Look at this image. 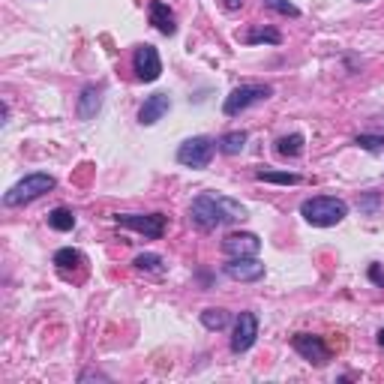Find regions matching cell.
<instances>
[{"label":"cell","instance_id":"cell-6","mask_svg":"<svg viewBox=\"0 0 384 384\" xmlns=\"http://www.w3.org/2000/svg\"><path fill=\"white\" fill-rule=\"evenodd\" d=\"M117 225L124 228H133V231L144 234L150 240H159L166 234V216L162 214H117Z\"/></svg>","mask_w":384,"mask_h":384},{"label":"cell","instance_id":"cell-3","mask_svg":"<svg viewBox=\"0 0 384 384\" xmlns=\"http://www.w3.org/2000/svg\"><path fill=\"white\" fill-rule=\"evenodd\" d=\"M52 190H54V177L45 174V171H34V174L21 177V181L3 195V204L6 207H21V204L43 199V195L52 192Z\"/></svg>","mask_w":384,"mask_h":384},{"label":"cell","instance_id":"cell-27","mask_svg":"<svg viewBox=\"0 0 384 384\" xmlns=\"http://www.w3.org/2000/svg\"><path fill=\"white\" fill-rule=\"evenodd\" d=\"M379 346H381V348H384V328H381V330H379Z\"/></svg>","mask_w":384,"mask_h":384},{"label":"cell","instance_id":"cell-5","mask_svg":"<svg viewBox=\"0 0 384 384\" xmlns=\"http://www.w3.org/2000/svg\"><path fill=\"white\" fill-rule=\"evenodd\" d=\"M214 150L216 144L207 135H192L177 147V162L186 168H207L210 159H214Z\"/></svg>","mask_w":384,"mask_h":384},{"label":"cell","instance_id":"cell-22","mask_svg":"<svg viewBox=\"0 0 384 384\" xmlns=\"http://www.w3.org/2000/svg\"><path fill=\"white\" fill-rule=\"evenodd\" d=\"M54 264L60 267V271H69V267H78V264H84V256H81L78 249H57L54 252Z\"/></svg>","mask_w":384,"mask_h":384},{"label":"cell","instance_id":"cell-1","mask_svg":"<svg viewBox=\"0 0 384 384\" xmlns=\"http://www.w3.org/2000/svg\"><path fill=\"white\" fill-rule=\"evenodd\" d=\"M190 216H192V223L199 228L210 231V228H219L225 223H240V219H247V207H243L240 201L228 199V195L204 192V195H199V199L192 201Z\"/></svg>","mask_w":384,"mask_h":384},{"label":"cell","instance_id":"cell-18","mask_svg":"<svg viewBox=\"0 0 384 384\" xmlns=\"http://www.w3.org/2000/svg\"><path fill=\"white\" fill-rule=\"evenodd\" d=\"M243 43H247V45H256V43L280 45V43H282V34H280L276 27H252L249 34H243Z\"/></svg>","mask_w":384,"mask_h":384},{"label":"cell","instance_id":"cell-24","mask_svg":"<svg viewBox=\"0 0 384 384\" xmlns=\"http://www.w3.org/2000/svg\"><path fill=\"white\" fill-rule=\"evenodd\" d=\"M264 6H271L273 12H280V15H289V19H297L300 10L291 3V0H264Z\"/></svg>","mask_w":384,"mask_h":384},{"label":"cell","instance_id":"cell-9","mask_svg":"<svg viewBox=\"0 0 384 384\" xmlns=\"http://www.w3.org/2000/svg\"><path fill=\"white\" fill-rule=\"evenodd\" d=\"M133 69H135L138 81H157L162 76L159 52L153 45H138L135 48V57H133Z\"/></svg>","mask_w":384,"mask_h":384},{"label":"cell","instance_id":"cell-2","mask_svg":"<svg viewBox=\"0 0 384 384\" xmlns=\"http://www.w3.org/2000/svg\"><path fill=\"white\" fill-rule=\"evenodd\" d=\"M300 216L315 228H330L339 225L348 216V204L342 199H330V195H318V199H306L300 204Z\"/></svg>","mask_w":384,"mask_h":384},{"label":"cell","instance_id":"cell-4","mask_svg":"<svg viewBox=\"0 0 384 384\" xmlns=\"http://www.w3.org/2000/svg\"><path fill=\"white\" fill-rule=\"evenodd\" d=\"M271 96H273L271 84H240V87H234V91L225 96L223 111H225V117H238L240 111H247V109H252V105L271 100Z\"/></svg>","mask_w":384,"mask_h":384},{"label":"cell","instance_id":"cell-7","mask_svg":"<svg viewBox=\"0 0 384 384\" xmlns=\"http://www.w3.org/2000/svg\"><path fill=\"white\" fill-rule=\"evenodd\" d=\"M291 346L294 351H297L304 361L309 363H315V366H324L330 361V348H328V342H324L321 337H313V333H297V337L291 339Z\"/></svg>","mask_w":384,"mask_h":384},{"label":"cell","instance_id":"cell-16","mask_svg":"<svg viewBox=\"0 0 384 384\" xmlns=\"http://www.w3.org/2000/svg\"><path fill=\"white\" fill-rule=\"evenodd\" d=\"M276 153H280V157H289V159L300 157V153H304V135L291 133V135L276 138Z\"/></svg>","mask_w":384,"mask_h":384},{"label":"cell","instance_id":"cell-26","mask_svg":"<svg viewBox=\"0 0 384 384\" xmlns=\"http://www.w3.org/2000/svg\"><path fill=\"white\" fill-rule=\"evenodd\" d=\"M223 3H225V10H240V6H243V0H223Z\"/></svg>","mask_w":384,"mask_h":384},{"label":"cell","instance_id":"cell-11","mask_svg":"<svg viewBox=\"0 0 384 384\" xmlns=\"http://www.w3.org/2000/svg\"><path fill=\"white\" fill-rule=\"evenodd\" d=\"M258 249H261V240H258V234H252V231H234L223 240V252L231 258L258 256Z\"/></svg>","mask_w":384,"mask_h":384},{"label":"cell","instance_id":"cell-14","mask_svg":"<svg viewBox=\"0 0 384 384\" xmlns=\"http://www.w3.org/2000/svg\"><path fill=\"white\" fill-rule=\"evenodd\" d=\"M100 109H102V87L87 84L84 91H81V96H78V117L91 120V117H96V111Z\"/></svg>","mask_w":384,"mask_h":384},{"label":"cell","instance_id":"cell-10","mask_svg":"<svg viewBox=\"0 0 384 384\" xmlns=\"http://www.w3.org/2000/svg\"><path fill=\"white\" fill-rule=\"evenodd\" d=\"M225 276L234 282H258L264 276V264L256 256H240L225 264Z\"/></svg>","mask_w":384,"mask_h":384},{"label":"cell","instance_id":"cell-20","mask_svg":"<svg viewBox=\"0 0 384 384\" xmlns=\"http://www.w3.org/2000/svg\"><path fill=\"white\" fill-rule=\"evenodd\" d=\"M133 264L138 267V271H147V273H162L166 271V261H162V256H157V252H142V256H135Z\"/></svg>","mask_w":384,"mask_h":384},{"label":"cell","instance_id":"cell-21","mask_svg":"<svg viewBox=\"0 0 384 384\" xmlns=\"http://www.w3.org/2000/svg\"><path fill=\"white\" fill-rule=\"evenodd\" d=\"M201 324L207 330H225L228 328V313H225V309H204V313H201Z\"/></svg>","mask_w":384,"mask_h":384},{"label":"cell","instance_id":"cell-25","mask_svg":"<svg viewBox=\"0 0 384 384\" xmlns=\"http://www.w3.org/2000/svg\"><path fill=\"white\" fill-rule=\"evenodd\" d=\"M370 280H372L375 285H379V289H384V271H381L379 264H372V267H370Z\"/></svg>","mask_w":384,"mask_h":384},{"label":"cell","instance_id":"cell-19","mask_svg":"<svg viewBox=\"0 0 384 384\" xmlns=\"http://www.w3.org/2000/svg\"><path fill=\"white\" fill-rule=\"evenodd\" d=\"M48 225H52L54 231H72V228H76V214L67 207H54L52 214H48Z\"/></svg>","mask_w":384,"mask_h":384},{"label":"cell","instance_id":"cell-13","mask_svg":"<svg viewBox=\"0 0 384 384\" xmlns=\"http://www.w3.org/2000/svg\"><path fill=\"white\" fill-rule=\"evenodd\" d=\"M147 19H150V24L159 30L162 36H174V34H177L174 12H171V10H168V3H162V0H153L150 10H147Z\"/></svg>","mask_w":384,"mask_h":384},{"label":"cell","instance_id":"cell-8","mask_svg":"<svg viewBox=\"0 0 384 384\" xmlns=\"http://www.w3.org/2000/svg\"><path fill=\"white\" fill-rule=\"evenodd\" d=\"M258 339V318L256 313H240L238 321H234V337H231V351L234 354H243L256 346Z\"/></svg>","mask_w":384,"mask_h":384},{"label":"cell","instance_id":"cell-12","mask_svg":"<svg viewBox=\"0 0 384 384\" xmlns=\"http://www.w3.org/2000/svg\"><path fill=\"white\" fill-rule=\"evenodd\" d=\"M168 109H171L168 93H153V96H147L144 105L138 109V124H142V126H153V124H159V120L168 114Z\"/></svg>","mask_w":384,"mask_h":384},{"label":"cell","instance_id":"cell-17","mask_svg":"<svg viewBox=\"0 0 384 384\" xmlns=\"http://www.w3.org/2000/svg\"><path fill=\"white\" fill-rule=\"evenodd\" d=\"M256 181L261 183H280V186H297L300 183V174H294V171H256Z\"/></svg>","mask_w":384,"mask_h":384},{"label":"cell","instance_id":"cell-15","mask_svg":"<svg viewBox=\"0 0 384 384\" xmlns=\"http://www.w3.org/2000/svg\"><path fill=\"white\" fill-rule=\"evenodd\" d=\"M247 138H249V135L243 133V129L225 133V135L216 142V150H219V153H225V157H238V153L243 150V147H247Z\"/></svg>","mask_w":384,"mask_h":384},{"label":"cell","instance_id":"cell-23","mask_svg":"<svg viewBox=\"0 0 384 384\" xmlns=\"http://www.w3.org/2000/svg\"><path fill=\"white\" fill-rule=\"evenodd\" d=\"M354 144L363 147V150H370V153L384 150V138H381V135H366V133H361V135L354 138Z\"/></svg>","mask_w":384,"mask_h":384}]
</instances>
